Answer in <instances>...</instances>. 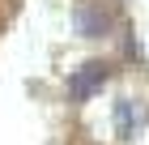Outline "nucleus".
I'll return each mask as SVG.
<instances>
[{
    "instance_id": "1",
    "label": "nucleus",
    "mask_w": 149,
    "mask_h": 145,
    "mask_svg": "<svg viewBox=\"0 0 149 145\" xmlns=\"http://www.w3.org/2000/svg\"><path fill=\"white\" fill-rule=\"evenodd\" d=\"M107 77H111V60H85V64H77L68 73V98L77 102H90L98 90L107 85Z\"/></svg>"
},
{
    "instance_id": "2",
    "label": "nucleus",
    "mask_w": 149,
    "mask_h": 145,
    "mask_svg": "<svg viewBox=\"0 0 149 145\" xmlns=\"http://www.w3.org/2000/svg\"><path fill=\"white\" fill-rule=\"evenodd\" d=\"M115 26L111 9H107L102 0H77L72 4V30H77V39H107Z\"/></svg>"
},
{
    "instance_id": "3",
    "label": "nucleus",
    "mask_w": 149,
    "mask_h": 145,
    "mask_svg": "<svg viewBox=\"0 0 149 145\" xmlns=\"http://www.w3.org/2000/svg\"><path fill=\"white\" fill-rule=\"evenodd\" d=\"M141 124H145V107H141V98H128V94H124V98L115 102V128H119V137H124V141L136 137Z\"/></svg>"
}]
</instances>
